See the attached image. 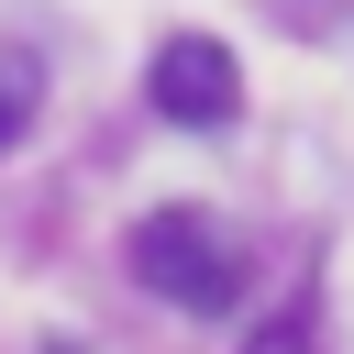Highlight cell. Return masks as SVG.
I'll return each mask as SVG.
<instances>
[{
    "label": "cell",
    "instance_id": "cell-2",
    "mask_svg": "<svg viewBox=\"0 0 354 354\" xmlns=\"http://www.w3.org/2000/svg\"><path fill=\"white\" fill-rule=\"evenodd\" d=\"M144 88H155V111L188 122V133H221V122L243 111V66H232V44H210V33H166L155 66H144Z\"/></svg>",
    "mask_w": 354,
    "mask_h": 354
},
{
    "label": "cell",
    "instance_id": "cell-1",
    "mask_svg": "<svg viewBox=\"0 0 354 354\" xmlns=\"http://www.w3.org/2000/svg\"><path fill=\"white\" fill-rule=\"evenodd\" d=\"M133 277H144L155 299H177V310H232L243 254H232V232H221L210 210H144V221H133Z\"/></svg>",
    "mask_w": 354,
    "mask_h": 354
},
{
    "label": "cell",
    "instance_id": "cell-3",
    "mask_svg": "<svg viewBox=\"0 0 354 354\" xmlns=\"http://www.w3.org/2000/svg\"><path fill=\"white\" fill-rule=\"evenodd\" d=\"M22 122H33V66L0 55V144H22Z\"/></svg>",
    "mask_w": 354,
    "mask_h": 354
},
{
    "label": "cell",
    "instance_id": "cell-5",
    "mask_svg": "<svg viewBox=\"0 0 354 354\" xmlns=\"http://www.w3.org/2000/svg\"><path fill=\"white\" fill-rule=\"evenodd\" d=\"M44 354H77V343H44Z\"/></svg>",
    "mask_w": 354,
    "mask_h": 354
},
{
    "label": "cell",
    "instance_id": "cell-4",
    "mask_svg": "<svg viewBox=\"0 0 354 354\" xmlns=\"http://www.w3.org/2000/svg\"><path fill=\"white\" fill-rule=\"evenodd\" d=\"M243 354H310V321H266V332H254Z\"/></svg>",
    "mask_w": 354,
    "mask_h": 354
}]
</instances>
